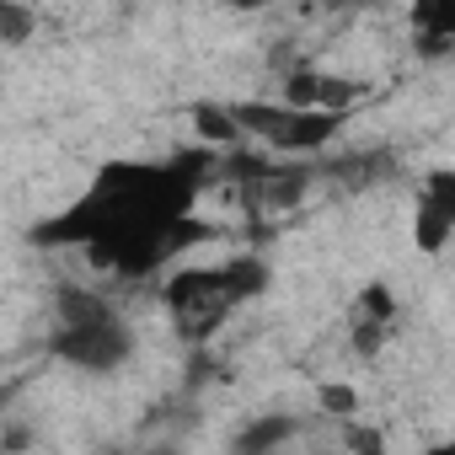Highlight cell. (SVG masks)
Here are the masks:
<instances>
[{
    "mask_svg": "<svg viewBox=\"0 0 455 455\" xmlns=\"http://www.w3.org/2000/svg\"><path fill=\"white\" fill-rule=\"evenodd\" d=\"M364 316L370 322H391V290L386 284H370L364 290Z\"/></svg>",
    "mask_w": 455,
    "mask_h": 455,
    "instance_id": "8",
    "label": "cell"
},
{
    "mask_svg": "<svg viewBox=\"0 0 455 455\" xmlns=\"http://www.w3.org/2000/svg\"><path fill=\"white\" fill-rule=\"evenodd\" d=\"M455 231V177L450 172H434L428 177V193L418 198V214H412V236L423 252H439Z\"/></svg>",
    "mask_w": 455,
    "mask_h": 455,
    "instance_id": "3",
    "label": "cell"
},
{
    "mask_svg": "<svg viewBox=\"0 0 455 455\" xmlns=\"http://www.w3.org/2000/svg\"><path fill=\"white\" fill-rule=\"evenodd\" d=\"M412 17H418V28L428 33L434 49H444L455 38V0H412Z\"/></svg>",
    "mask_w": 455,
    "mask_h": 455,
    "instance_id": "4",
    "label": "cell"
},
{
    "mask_svg": "<svg viewBox=\"0 0 455 455\" xmlns=\"http://www.w3.org/2000/svg\"><path fill=\"white\" fill-rule=\"evenodd\" d=\"M322 407H327V412H354V391H348V386H327V391H322Z\"/></svg>",
    "mask_w": 455,
    "mask_h": 455,
    "instance_id": "9",
    "label": "cell"
},
{
    "mask_svg": "<svg viewBox=\"0 0 455 455\" xmlns=\"http://www.w3.org/2000/svg\"><path fill=\"white\" fill-rule=\"evenodd\" d=\"M193 129H198V140H209V145H231L242 129H236V113H225V108H214V102H204V108H193Z\"/></svg>",
    "mask_w": 455,
    "mask_h": 455,
    "instance_id": "5",
    "label": "cell"
},
{
    "mask_svg": "<svg viewBox=\"0 0 455 455\" xmlns=\"http://www.w3.org/2000/svg\"><path fill=\"white\" fill-rule=\"evenodd\" d=\"M290 434H295V423H290V418H263L258 428H247V434H242V450H268V444H284Z\"/></svg>",
    "mask_w": 455,
    "mask_h": 455,
    "instance_id": "7",
    "label": "cell"
},
{
    "mask_svg": "<svg viewBox=\"0 0 455 455\" xmlns=\"http://www.w3.org/2000/svg\"><path fill=\"white\" fill-rule=\"evenodd\" d=\"M220 274H225V290H231V300L258 295V290L268 284V268H263L258 258H242V263H231V268H220Z\"/></svg>",
    "mask_w": 455,
    "mask_h": 455,
    "instance_id": "6",
    "label": "cell"
},
{
    "mask_svg": "<svg viewBox=\"0 0 455 455\" xmlns=\"http://www.w3.org/2000/svg\"><path fill=\"white\" fill-rule=\"evenodd\" d=\"M225 6H236V12H263L268 0H225Z\"/></svg>",
    "mask_w": 455,
    "mask_h": 455,
    "instance_id": "10",
    "label": "cell"
},
{
    "mask_svg": "<svg viewBox=\"0 0 455 455\" xmlns=\"http://www.w3.org/2000/svg\"><path fill=\"white\" fill-rule=\"evenodd\" d=\"M0 407H6V396H0Z\"/></svg>",
    "mask_w": 455,
    "mask_h": 455,
    "instance_id": "12",
    "label": "cell"
},
{
    "mask_svg": "<svg viewBox=\"0 0 455 455\" xmlns=\"http://www.w3.org/2000/svg\"><path fill=\"white\" fill-rule=\"evenodd\" d=\"M134 348L129 327L113 316V306L92 290H65L60 295V327H54V354L81 364V370H113Z\"/></svg>",
    "mask_w": 455,
    "mask_h": 455,
    "instance_id": "1",
    "label": "cell"
},
{
    "mask_svg": "<svg viewBox=\"0 0 455 455\" xmlns=\"http://www.w3.org/2000/svg\"><path fill=\"white\" fill-rule=\"evenodd\" d=\"M166 306L182 327V338H209L220 327V316L231 311V290H225V274L220 268H198V274H177L166 284Z\"/></svg>",
    "mask_w": 455,
    "mask_h": 455,
    "instance_id": "2",
    "label": "cell"
},
{
    "mask_svg": "<svg viewBox=\"0 0 455 455\" xmlns=\"http://www.w3.org/2000/svg\"><path fill=\"white\" fill-rule=\"evenodd\" d=\"M0 12H6V0H0Z\"/></svg>",
    "mask_w": 455,
    "mask_h": 455,
    "instance_id": "11",
    "label": "cell"
}]
</instances>
